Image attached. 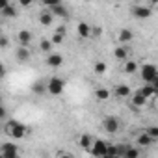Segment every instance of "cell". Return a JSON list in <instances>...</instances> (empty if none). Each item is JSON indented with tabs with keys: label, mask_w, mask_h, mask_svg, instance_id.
<instances>
[{
	"label": "cell",
	"mask_w": 158,
	"mask_h": 158,
	"mask_svg": "<svg viewBox=\"0 0 158 158\" xmlns=\"http://www.w3.org/2000/svg\"><path fill=\"white\" fill-rule=\"evenodd\" d=\"M8 4H10V2H8V0H0V11H2V10H4V8L8 6Z\"/></svg>",
	"instance_id": "obj_35"
},
{
	"label": "cell",
	"mask_w": 158,
	"mask_h": 158,
	"mask_svg": "<svg viewBox=\"0 0 158 158\" xmlns=\"http://www.w3.org/2000/svg\"><path fill=\"white\" fill-rule=\"evenodd\" d=\"M102 127H104V130H106L108 134H115V132L119 130V117H115V115H108V117H104Z\"/></svg>",
	"instance_id": "obj_6"
},
{
	"label": "cell",
	"mask_w": 158,
	"mask_h": 158,
	"mask_svg": "<svg viewBox=\"0 0 158 158\" xmlns=\"http://www.w3.org/2000/svg\"><path fill=\"white\" fill-rule=\"evenodd\" d=\"M37 21H39V24H41V26H50V24L54 23V17L50 15V11H48V10H45V11H41V13H39Z\"/></svg>",
	"instance_id": "obj_14"
},
{
	"label": "cell",
	"mask_w": 158,
	"mask_h": 158,
	"mask_svg": "<svg viewBox=\"0 0 158 158\" xmlns=\"http://www.w3.org/2000/svg\"><path fill=\"white\" fill-rule=\"evenodd\" d=\"M0 35H2V30H0Z\"/></svg>",
	"instance_id": "obj_39"
},
{
	"label": "cell",
	"mask_w": 158,
	"mask_h": 158,
	"mask_svg": "<svg viewBox=\"0 0 158 158\" xmlns=\"http://www.w3.org/2000/svg\"><path fill=\"white\" fill-rule=\"evenodd\" d=\"M60 158H73V154H67V152H65V154H61Z\"/></svg>",
	"instance_id": "obj_37"
},
{
	"label": "cell",
	"mask_w": 158,
	"mask_h": 158,
	"mask_svg": "<svg viewBox=\"0 0 158 158\" xmlns=\"http://www.w3.org/2000/svg\"><path fill=\"white\" fill-rule=\"evenodd\" d=\"M63 63V56L61 54H48L47 58V65L48 67H60Z\"/></svg>",
	"instance_id": "obj_16"
},
{
	"label": "cell",
	"mask_w": 158,
	"mask_h": 158,
	"mask_svg": "<svg viewBox=\"0 0 158 158\" xmlns=\"http://www.w3.org/2000/svg\"><path fill=\"white\" fill-rule=\"evenodd\" d=\"M39 48H41L43 52L52 54V43H50V39H41V41H39Z\"/></svg>",
	"instance_id": "obj_25"
},
{
	"label": "cell",
	"mask_w": 158,
	"mask_h": 158,
	"mask_svg": "<svg viewBox=\"0 0 158 158\" xmlns=\"http://www.w3.org/2000/svg\"><path fill=\"white\" fill-rule=\"evenodd\" d=\"M91 143H93V139H91L89 134H82V136H80V147H82V149L89 151V149H91Z\"/></svg>",
	"instance_id": "obj_22"
},
{
	"label": "cell",
	"mask_w": 158,
	"mask_h": 158,
	"mask_svg": "<svg viewBox=\"0 0 158 158\" xmlns=\"http://www.w3.org/2000/svg\"><path fill=\"white\" fill-rule=\"evenodd\" d=\"M93 71H95L97 74H104V73H106V63H104V61H97V63L93 65Z\"/></svg>",
	"instance_id": "obj_27"
},
{
	"label": "cell",
	"mask_w": 158,
	"mask_h": 158,
	"mask_svg": "<svg viewBox=\"0 0 158 158\" xmlns=\"http://www.w3.org/2000/svg\"><path fill=\"white\" fill-rule=\"evenodd\" d=\"M136 143H138V147H149V145H152V139L143 132V134H139L136 138Z\"/></svg>",
	"instance_id": "obj_20"
},
{
	"label": "cell",
	"mask_w": 158,
	"mask_h": 158,
	"mask_svg": "<svg viewBox=\"0 0 158 158\" xmlns=\"http://www.w3.org/2000/svg\"><path fill=\"white\" fill-rule=\"evenodd\" d=\"M114 58L119 60V61H127V60H128V48L123 47V45L115 47V48H114Z\"/></svg>",
	"instance_id": "obj_13"
},
{
	"label": "cell",
	"mask_w": 158,
	"mask_h": 158,
	"mask_svg": "<svg viewBox=\"0 0 158 158\" xmlns=\"http://www.w3.org/2000/svg\"><path fill=\"white\" fill-rule=\"evenodd\" d=\"M10 47V39L6 35H0V48H8Z\"/></svg>",
	"instance_id": "obj_31"
},
{
	"label": "cell",
	"mask_w": 158,
	"mask_h": 158,
	"mask_svg": "<svg viewBox=\"0 0 158 158\" xmlns=\"http://www.w3.org/2000/svg\"><path fill=\"white\" fill-rule=\"evenodd\" d=\"M114 93H115L117 97H121V99H128V97L132 95V91H130V88H128L127 84H117V86L114 88Z\"/></svg>",
	"instance_id": "obj_11"
},
{
	"label": "cell",
	"mask_w": 158,
	"mask_h": 158,
	"mask_svg": "<svg viewBox=\"0 0 158 158\" xmlns=\"http://www.w3.org/2000/svg\"><path fill=\"white\" fill-rule=\"evenodd\" d=\"M11 158H21V156H19V154H17V156H11Z\"/></svg>",
	"instance_id": "obj_38"
},
{
	"label": "cell",
	"mask_w": 158,
	"mask_h": 158,
	"mask_svg": "<svg viewBox=\"0 0 158 158\" xmlns=\"http://www.w3.org/2000/svg\"><path fill=\"white\" fill-rule=\"evenodd\" d=\"M145 134H147V136H149V138L154 141V139L158 138V127H149V128L145 130Z\"/></svg>",
	"instance_id": "obj_28"
},
{
	"label": "cell",
	"mask_w": 158,
	"mask_h": 158,
	"mask_svg": "<svg viewBox=\"0 0 158 158\" xmlns=\"http://www.w3.org/2000/svg\"><path fill=\"white\" fill-rule=\"evenodd\" d=\"M6 132H8L11 138L21 139V138H24V136L28 134V127H26L24 123H19L17 119H8V123H6Z\"/></svg>",
	"instance_id": "obj_1"
},
{
	"label": "cell",
	"mask_w": 158,
	"mask_h": 158,
	"mask_svg": "<svg viewBox=\"0 0 158 158\" xmlns=\"http://www.w3.org/2000/svg\"><path fill=\"white\" fill-rule=\"evenodd\" d=\"M30 58H32V52H30L28 47H19V48L15 50V60H17L19 63H26Z\"/></svg>",
	"instance_id": "obj_9"
},
{
	"label": "cell",
	"mask_w": 158,
	"mask_h": 158,
	"mask_svg": "<svg viewBox=\"0 0 158 158\" xmlns=\"http://www.w3.org/2000/svg\"><path fill=\"white\" fill-rule=\"evenodd\" d=\"M136 93H139L141 97H145L147 101H151V99H154V95H156V89H154L151 84H145V86H143V88H139Z\"/></svg>",
	"instance_id": "obj_12"
},
{
	"label": "cell",
	"mask_w": 158,
	"mask_h": 158,
	"mask_svg": "<svg viewBox=\"0 0 158 158\" xmlns=\"http://www.w3.org/2000/svg\"><path fill=\"white\" fill-rule=\"evenodd\" d=\"M76 32H78V35H80V37H89L91 35V26L88 23H78Z\"/></svg>",
	"instance_id": "obj_18"
},
{
	"label": "cell",
	"mask_w": 158,
	"mask_h": 158,
	"mask_svg": "<svg viewBox=\"0 0 158 158\" xmlns=\"http://www.w3.org/2000/svg\"><path fill=\"white\" fill-rule=\"evenodd\" d=\"M0 154H2L4 158L17 156L19 154V147L15 143H2V145H0Z\"/></svg>",
	"instance_id": "obj_7"
},
{
	"label": "cell",
	"mask_w": 158,
	"mask_h": 158,
	"mask_svg": "<svg viewBox=\"0 0 158 158\" xmlns=\"http://www.w3.org/2000/svg\"><path fill=\"white\" fill-rule=\"evenodd\" d=\"M17 39H19L21 47H28V45L32 43V32H30V30H21L19 35H17Z\"/></svg>",
	"instance_id": "obj_15"
},
{
	"label": "cell",
	"mask_w": 158,
	"mask_h": 158,
	"mask_svg": "<svg viewBox=\"0 0 158 158\" xmlns=\"http://www.w3.org/2000/svg\"><path fill=\"white\" fill-rule=\"evenodd\" d=\"M6 117V110H4V106L0 104V119H4Z\"/></svg>",
	"instance_id": "obj_36"
},
{
	"label": "cell",
	"mask_w": 158,
	"mask_h": 158,
	"mask_svg": "<svg viewBox=\"0 0 158 158\" xmlns=\"http://www.w3.org/2000/svg\"><path fill=\"white\" fill-rule=\"evenodd\" d=\"M47 91L50 93V95H61L63 93V89H65V82L61 80L60 76H52L50 80L47 82Z\"/></svg>",
	"instance_id": "obj_3"
},
{
	"label": "cell",
	"mask_w": 158,
	"mask_h": 158,
	"mask_svg": "<svg viewBox=\"0 0 158 158\" xmlns=\"http://www.w3.org/2000/svg\"><path fill=\"white\" fill-rule=\"evenodd\" d=\"M152 8L154 4H136L132 6V15L136 19H149L152 15Z\"/></svg>",
	"instance_id": "obj_4"
},
{
	"label": "cell",
	"mask_w": 158,
	"mask_h": 158,
	"mask_svg": "<svg viewBox=\"0 0 158 158\" xmlns=\"http://www.w3.org/2000/svg\"><path fill=\"white\" fill-rule=\"evenodd\" d=\"M4 76H6V65L0 63V78H4Z\"/></svg>",
	"instance_id": "obj_34"
},
{
	"label": "cell",
	"mask_w": 158,
	"mask_h": 158,
	"mask_svg": "<svg viewBox=\"0 0 158 158\" xmlns=\"http://www.w3.org/2000/svg\"><path fill=\"white\" fill-rule=\"evenodd\" d=\"M147 102H149V101H147L145 97H141L139 93H134V95H132V106H134V108H143Z\"/></svg>",
	"instance_id": "obj_19"
},
{
	"label": "cell",
	"mask_w": 158,
	"mask_h": 158,
	"mask_svg": "<svg viewBox=\"0 0 158 158\" xmlns=\"http://www.w3.org/2000/svg\"><path fill=\"white\" fill-rule=\"evenodd\" d=\"M0 13H2V17H17V8H15V4L10 2Z\"/></svg>",
	"instance_id": "obj_21"
},
{
	"label": "cell",
	"mask_w": 158,
	"mask_h": 158,
	"mask_svg": "<svg viewBox=\"0 0 158 158\" xmlns=\"http://www.w3.org/2000/svg\"><path fill=\"white\" fill-rule=\"evenodd\" d=\"M48 11H50V15L52 17H69V10H67V6H63L61 2H58V4H54V6H50L48 8Z\"/></svg>",
	"instance_id": "obj_8"
},
{
	"label": "cell",
	"mask_w": 158,
	"mask_h": 158,
	"mask_svg": "<svg viewBox=\"0 0 158 158\" xmlns=\"http://www.w3.org/2000/svg\"><path fill=\"white\" fill-rule=\"evenodd\" d=\"M104 158H110V156H104Z\"/></svg>",
	"instance_id": "obj_41"
},
{
	"label": "cell",
	"mask_w": 158,
	"mask_h": 158,
	"mask_svg": "<svg viewBox=\"0 0 158 158\" xmlns=\"http://www.w3.org/2000/svg\"><path fill=\"white\" fill-rule=\"evenodd\" d=\"M117 39H119V43H121L123 47H127V45L134 39V34H132V30H128V28H121V30H119Z\"/></svg>",
	"instance_id": "obj_10"
},
{
	"label": "cell",
	"mask_w": 158,
	"mask_h": 158,
	"mask_svg": "<svg viewBox=\"0 0 158 158\" xmlns=\"http://www.w3.org/2000/svg\"><path fill=\"white\" fill-rule=\"evenodd\" d=\"M65 32H67V28H65V26H63V24H61V26H58V28H56V34H60V35H65Z\"/></svg>",
	"instance_id": "obj_33"
},
{
	"label": "cell",
	"mask_w": 158,
	"mask_h": 158,
	"mask_svg": "<svg viewBox=\"0 0 158 158\" xmlns=\"http://www.w3.org/2000/svg\"><path fill=\"white\" fill-rule=\"evenodd\" d=\"M136 71H138V63H136L134 60H127V61H125V73L134 74Z\"/></svg>",
	"instance_id": "obj_23"
},
{
	"label": "cell",
	"mask_w": 158,
	"mask_h": 158,
	"mask_svg": "<svg viewBox=\"0 0 158 158\" xmlns=\"http://www.w3.org/2000/svg\"><path fill=\"white\" fill-rule=\"evenodd\" d=\"M101 34H102V28H101V26H91V35L99 37Z\"/></svg>",
	"instance_id": "obj_32"
},
{
	"label": "cell",
	"mask_w": 158,
	"mask_h": 158,
	"mask_svg": "<svg viewBox=\"0 0 158 158\" xmlns=\"http://www.w3.org/2000/svg\"><path fill=\"white\" fill-rule=\"evenodd\" d=\"M95 97H97L99 101H108V99H110V89H106V88H99V89L95 91Z\"/></svg>",
	"instance_id": "obj_24"
},
{
	"label": "cell",
	"mask_w": 158,
	"mask_h": 158,
	"mask_svg": "<svg viewBox=\"0 0 158 158\" xmlns=\"http://www.w3.org/2000/svg\"><path fill=\"white\" fill-rule=\"evenodd\" d=\"M119 151L123 152L125 158H139V149L136 147H119Z\"/></svg>",
	"instance_id": "obj_17"
},
{
	"label": "cell",
	"mask_w": 158,
	"mask_h": 158,
	"mask_svg": "<svg viewBox=\"0 0 158 158\" xmlns=\"http://www.w3.org/2000/svg\"><path fill=\"white\" fill-rule=\"evenodd\" d=\"M0 158H4V156H2V154H0Z\"/></svg>",
	"instance_id": "obj_40"
},
{
	"label": "cell",
	"mask_w": 158,
	"mask_h": 158,
	"mask_svg": "<svg viewBox=\"0 0 158 158\" xmlns=\"http://www.w3.org/2000/svg\"><path fill=\"white\" fill-rule=\"evenodd\" d=\"M119 152H121L119 145H108V149H106V156H110V158H117Z\"/></svg>",
	"instance_id": "obj_26"
},
{
	"label": "cell",
	"mask_w": 158,
	"mask_h": 158,
	"mask_svg": "<svg viewBox=\"0 0 158 158\" xmlns=\"http://www.w3.org/2000/svg\"><path fill=\"white\" fill-rule=\"evenodd\" d=\"M61 41H63V35H60V34H56V32H54V34H52V37H50L52 47H54V45H60Z\"/></svg>",
	"instance_id": "obj_29"
},
{
	"label": "cell",
	"mask_w": 158,
	"mask_h": 158,
	"mask_svg": "<svg viewBox=\"0 0 158 158\" xmlns=\"http://www.w3.org/2000/svg\"><path fill=\"white\" fill-rule=\"evenodd\" d=\"M141 78H143V82L151 84L154 80H158V69L154 63H143L141 65Z\"/></svg>",
	"instance_id": "obj_2"
},
{
	"label": "cell",
	"mask_w": 158,
	"mask_h": 158,
	"mask_svg": "<svg viewBox=\"0 0 158 158\" xmlns=\"http://www.w3.org/2000/svg\"><path fill=\"white\" fill-rule=\"evenodd\" d=\"M106 149H108V143H106L104 139H93L89 152H91L95 158H104V156H106Z\"/></svg>",
	"instance_id": "obj_5"
},
{
	"label": "cell",
	"mask_w": 158,
	"mask_h": 158,
	"mask_svg": "<svg viewBox=\"0 0 158 158\" xmlns=\"http://www.w3.org/2000/svg\"><path fill=\"white\" fill-rule=\"evenodd\" d=\"M34 91L39 93V95H43V93H47V88H45V84H35L34 86Z\"/></svg>",
	"instance_id": "obj_30"
}]
</instances>
